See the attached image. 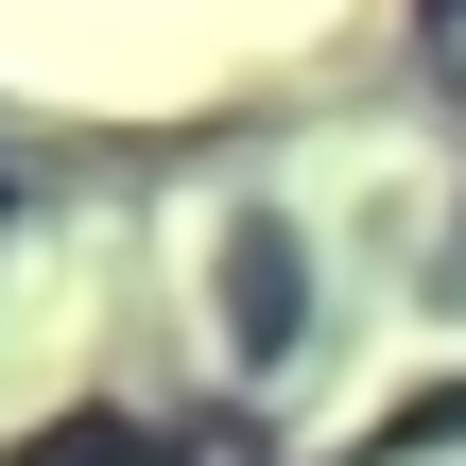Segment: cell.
I'll list each match as a JSON object with an SVG mask.
<instances>
[{
  "instance_id": "cell-1",
  "label": "cell",
  "mask_w": 466,
  "mask_h": 466,
  "mask_svg": "<svg viewBox=\"0 0 466 466\" xmlns=\"http://www.w3.org/2000/svg\"><path fill=\"white\" fill-rule=\"evenodd\" d=\"M225 294H242V346L277 363V346H294V225L242 208V225H225Z\"/></svg>"
}]
</instances>
